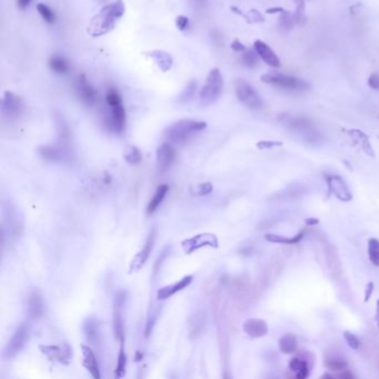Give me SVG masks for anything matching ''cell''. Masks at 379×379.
I'll return each mask as SVG.
<instances>
[{
    "mask_svg": "<svg viewBox=\"0 0 379 379\" xmlns=\"http://www.w3.org/2000/svg\"><path fill=\"white\" fill-rule=\"evenodd\" d=\"M125 10L126 7L121 0H116L101 8V10L90 20L88 34L93 37H100L108 34L125 14Z\"/></svg>",
    "mask_w": 379,
    "mask_h": 379,
    "instance_id": "1",
    "label": "cell"
},
{
    "mask_svg": "<svg viewBox=\"0 0 379 379\" xmlns=\"http://www.w3.org/2000/svg\"><path fill=\"white\" fill-rule=\"evenodd\" d=\"M59 140L56 143L43 145L38 148L39 155L45 160L55 163L68 162L71 158V149H70V133L68 127L64 121L58 123Z\"/></svg>",
    "mask_w": 379,
    "mask_h": 379,
    "instance_id": "2",
    "label": "cell"
},
{
    "mask_svg": "<svg viewBox=\"0 0 379 379\" xmlns=\"http://www.w3.org/2000/svg\"><path fill=\"white\" fill-rule=\"evenodd\" d=\"M207 123L200 120H193V119H181L175 121L167 127L164 131V136L169 143L181 145L188 142L193 135L199 131L206 129Z\"/></svg>",
    "mask_w": 379,
    "mask_h": 379,
    "instance_id": "3",
    "label": "cell"
},
{
    "mask_svg": "<svg viewBox=\"0 0 379 379\" xmlns=\"http://www.w3.org/2000/svg\"><path fill=\"white\" fill-rule=\"evenodd\" d=\"M224 88V79L221 72L218 68L210 70L206 84L200 90V104L201 106H210L215 104L218 98L220 97Z\"/></svg>",
    "mask_w": 379,
    "mask_h": 379,
    "instance_id": "4",
    "label": "cell"
},
{
    "mask_svg": "<svg viewBox=\"0 0 379 379\" xmlns=\"http://www.w3.org/2000/svg\"><path fill=\"white\" fill-rule=\"evenodd\" d=\"M261 81L265 84L273 85L275 87L287 90V92H306L309 89V84L300 78L284 75L278 72H269L261 76Z\"/></svg>",
    "mask_w": 379,
    "mask_h": 379,
    "instance_id": "5",
    "label": "cell"
},
{
    "mask_svg": "<svg viewBox=\"0 0 379 379\" xmlns=\"http://www.w3.org/2000/svg\"><path fill=\"white\" fill-rule=\"evenodd\" d=\"M29 335H30L29 324L20 323L17 326V328H16L15 332L12 333L11 338L7 343L6 347L3 348V352H2L3 359L9 360L17 356L24 347V345L27 344L28 339H29Z\"/></svg>",
    "mask_w": 379,
    "mask_h": 379,
    "instance_id": "6",
    "label": "cell"
},
{
    "mask_svg": "<svg viewBox=\"0 0 379 379\" xmlns=\"http://www.w3.org/2000/svg\"><path fill=\"white\" fill-rule=\"evenodd\" d=\"M236 96L242 105L250 109H261L263 106L261 97L248 81L238 79L235 84Z\"/></svg>",
    "mask_w": 379,
    "mask_h": 379,
    "instance_id": "7",
    "label": "cell"
},
{
    "mask_svg": "<svg viewBox=\"0 0 379 379\" xmlns=\"http://www.w3.org/2000/svg\"><path fill=\"white\" fill-rule=\"evenodd\" d=\"M106 129L114 134H121L126 127V110L122 102L119 105L108 106V113L104 118Z\"/></svg>",
    "mask_w": 379,
    "mask_h": 379,
    "instance_id": "8",
    "label": "cell"
},
{
    "mask_svg": "<svg viewBox=\"0 0 379 379\" xmlns=\"http://www.w3.org/2000/svg\"><path fill=\"white\" fill-rule=\"evenodd\" d=\"M73 88H75L78 98L85 106L94 107L97 105L98 99H99L98 93L84 75H80L76 78L75 82H73Z\"/></svg>",
    "mask_w": 379,
    "mask_h": 379,
    "instance_id": "9",
    "label": "cell"
},
{
    "mask_svg": "<svg viewBox=\"0 0 379 379\" xmlns=\"http://www.w3.org/2000/svg\"><path fill=\"white\" fill-rule=\"evenodd\" d=\"M181 246H183L185 254L191 255L193 251L198 250V249L203 248V247H206V246L217 248L218 239H217L216 235L209 234V233H203V234H198V235H196V236L188 238V239H185L183 242H181Z\"/></svg>",
    "mask_w": 379,
    "mask_h": 379,
    "instance_id": "10",
    "label": "cell"
},
{
    "mask_svg": "<svg viewBox=\"0 0 379 379\" xmlns=\"http://www.w3.org/2000/svg\"><path fill=\"white\" fill-rule=\"evenodd\" d=\"M40 352L45 356L48 357V359L56 360L60 364L68 365L72 357V349L69 344L65 343L63 345H40Z\"/></svg>",
    "mask_w": 379,
    "mask_h": 379,
    "instance_id": "11",
    "label": "cell"
},
{
    "mask_svg": "<svg viewBox=\"0 0 379 379\" xmlns=\"http://www.w3.org/2000/svg\"><path fill=\"white\" fill-rule=\"evenodd\" d=\"M23 111V100L18 95L7 90L3 94L1 100V113L3 117L8 119H16L20 116Z\"/></svg>",
    "mask_w": 379,
    "mask_h": 379,
    "instance_id": "12",
    "label": "cell"
},
{
    "mask_svg": "<svg viewBox=\"0 0 379 379\" xmlns=\"http://www.w3.org/2000/svg\"><path fill=\"white\" fill-rule=\"evenodd\" d=\"M155 239H156V230L152 229L149 236H148L147 240L145 242V246L142 247V249L138 251V254L133 258V261L130 262L129 266V274H134L136 271H138L139 269L142 268V266L145 265L146 261L149 258L152 247H154L155 244Z\"/></svg>",
    "mask_w": 379,
    "mask_h": 379,
    "instance_id": "13",
    "label": "cell"
},
{
    "mask_svg": "<svg viewBox=\"0 0 379 379\" xmlns=\"http://www.w3.org/2000/svg\"><path fill=\"white\" fill-rule=\"evenodd\" d=\"M126 302V292H118L114 302V333L115 337L119 340H125V332H123V320H122V307Z\"/></svg>",
    "mask_w": 379,
    "mask_h": 379,
    "instance_id": "14",
    "label": "cell"
},
{
    "mask_svg": "<svg viewBox=\"0 0 379 379\" xmlns=\"http://www.w3.org/2000/svg\"><path fill=\"white\" fill-rule=\"evenodd\" d=\"M45 312V303L43 294L39 289H35L30 292L27 299V315L29 319L36 321L43 317Z\"/></svg>",
    "mask_w": 379,
    "mask_h": 379,
    "instance_id": "15",
    "label": "cell"
},
{
    "mask_svg": "<svg viewBox=\"0 0 379 379\" xmlns=\"http://www.w3.org/2000/svg\"><path fill=\"white\" fill-rule=\"evenodd\" d=\"M254 49L258 53L259 58L262 61H265L267 65L275 68L280 67L282 64H280V60L277 55H276V52L266 43H263L261 40H256L254 44Z\"/></svg>",
    "mask_w": 379,
    "mask_h": 379,
    "instance_id": "16",
    "label": "cell"
},
{
    "mask_svg": "<svg viewBox=\"0 0 379 379\" xmlns=\"http://www.w3.org/2000/svg\"><path fill=\"white\" fill-rule=\"evenodd\" d=\"M328 186L331 191L335 195L337 198L341 201H349L352 200L353 195L350 192L349 188L346 185L345 180L339 176H332L328 179Z\"/></svg>",
    "mask_w": 379,
    "mask_h": 379,
    "instance_id": "17",
    "label": "cell"
},
{
    "mask_svg": "<svg viewBox=\"0 0 379 379\" xmlns=\"http://www.w3.org/2000/svg\"><path fill=\"white\" fill-rule=\"evenodd\" d=\"M191 282H192V276H186V277L178 280V282L172 284V285L160 288V289H158L157 291V299L166 300L168 298L172 297V296L177 294V292H179L180 290L185 289V288L190 285Z\"/></svg>",
    "mask_w": 379,
    "mask_h": 379,
    "instance_id": "18",
    "label": "cell"
},
{
    "mask_svg": "<svg viewBox=\"0 0 379 379\" xmlns=\"http://www.w3.org/2000/svg\"><path fill=\"white\" fill-rule=\"evenodd\" d=\"M81 350H82V357H84V367L88 370L90 375L95 378V379H100V369H99V365H98V360L96 358V355L93 352V349L89 347V346L82 345L81 346Z\"/></svg>",
    "mask_w": 379,
    "mask_h": 379,
    "instance_id": "19",
    "label": "cell"
},
{
    "mask_svg": "<svg viewBox=\"0 0 379 379\" xmlns=\"http://www.w3.org/2000/svg\"><path fill=\"white\" fill-rule=\"evenodd\" d=\"M176 156L175 148L171 143L164 142L157 148V164L160 169H167L171 166Z\"/></svg>",
    "mask_w": 379,
    "mask_h": 379,
    "instance_id": "20",
    "label": "cell"
},
{
    "mask_svg": "<svg viewBox=\"0 0 379 379\" xmlns=\"http://www.w3.org/2000/svg\"><path fill=\"white\" fill-rule=\"evenodd\" d=\"M244 332L251 338H261L268 332V326L263 320L248 319L244 323Z\"/></svg>",
    "mask_w": 379,
    "mask_h": 379,
    "instance_id": "21",
    "label": "cell"
},
{
    "mask_svg": "<svg viewBox=\"0 0 379 379\" xmlns=\"http://www.w3.org/2000/svg\"><path fill=\"white\" fill-rule=\"evenodd\" d=\"M149 56L154 59L155 64L157 67L162 70L163 72H167L172 67V58L169 53L163 50H152Z\"/></svg>",
    "mask_w": 379,
    "mask_h": 379,
    "instance_id": "22",
    "label": "cell"
},
{
    "mask_svg": "<svg viewBox=\"0 0 379 379\" xmlns=\"http://www.w3.org/2000/svg\"><path fill=\"white\" fill-rule=\"evenodd\" d=\"M168 190H169V187H168V185L166 184H163L160 185V186H158L154 197L150 199L149 204L147 206V215H152V213L157 210L159 205L163 203L165 197H166Z\"/></svg>",
    "mask_w": 379,
    "mask_h": 379,
    "instance_id": "23",
    "label": "cell"
},
{
    "mask_svg": "<svg viewBox=\"0 0 379 379\" xmlns=\"http://www.w3.org/2000/svg\"><path fill=\"white\" fill-rule=\"evenodd\" d=\"M82 329H84L85 336L89 343H97L98 337H99V332H98V323L96 319L93 318V317H88V318L84 321Z\"/></svg>",
    "mask_w": 379,
    "mask_h": 379,
    "instance_id": "24",
    "label": "cell"
},
{
    "mask_svg": "<svg viewBox=\"0 0 379 379\" xmlns=\"http://www.w3.org/2000/svg\"><path fill=\"white\" fill-rule=\"evenodd\" d=\"M48 65L49 68L51 69V71L57 73V75H65L69 70V65L67 60L60 55H52L48 61Z\"/></svg>",
    "mask_w": 379,
    "mask_h": 379,
    "instance_id": "25",
    "label": "cell"
},
{
    "mask_svg": "<svg viewBox=\"0 0 379 379\" xmlns=\"http://www.w3.org/2000/svg\"><path fill=\"white\" fill-rule=\"evenodd\" d=\"M289 368L292 373L296 374L297 378H306L308 376V365L306 360L302 358H292L289 362Z\"/></svg>",
    "mask_w": 379,
    "mask_h": 379,
    "instance_id": "26",
    "label": "cell"
},
{
    "mask_svg": "<svg viewBox=\"0 0 379 379\" xmlns=\"http://www.w3.org/2000/svg\"><path fill=\"white\" fill-rule=\"evenodd\" d=\"M279 349L282 350L284 354H291L297 349V340L294 335H285L282 337L279 340Z\"/></svg>",
    "mask_w": 379,
    "mask_h": 379,
    "instance_id": "27",
    "label": "cell"
},
{
    "mask_svg": "<svg viewBox=\"0 0 379 379\" xmlns=\"http://www.w3.org/2000/svg\"><path fill=\"white\" fill-rule=\"evenodd\" d=\"M123 341H120V349H119V355H118V362H117V367L116 370H115V376L120 378L126 373V366H127V356L125 353V344Z\"/></svg>",
    "mask_w": 379,
    "mask_h": 379,
    "instance_id": "28",
    "label": "cell"
},
{
    "mask_svg": "<svg viewBox=\"0 0 379 379\" xmlns=\"http://www.w3.org/2000/svg\"><path fill=\"white\" fill-rule=\"evenodd\" d=\"M123 158H125L126 162L128 163L129 165H133V166H136V165H138V164L142 163V151H140L137 147L131 146V147L128 148V150L126 151V154L123 155Z\"/></svg>",
    "mask_w": 379,
    "mask_h": 379,
    "instance_id": "29",
    "label": "cell"
},
{
    "mask_svg": "<svg viewBox=\"0 0 379 379\" xmlns=\"http://www.w3.org/2000/svg\"><path fill=\"white\" fill-rule=\"evenodd\" d=\"M303 237V233L295 236L294 238H287L284 236H279V235H275V234H267L265 235V239L268 240L270 242H277V244H294V242H297Z\"/></svg>",
    "mask_w": 379,
    "mask_h": 379,
    "instance_id": "30",
    "label": "cell"
},
{
    "mask_svg": "<svg viewBox=\"0 0 379 379\" xmlns=\"http://www.w3.org/2000/svg\"><path fill=\"white\" fill-rule=\"evenodd\" d=\"M213 191V185L210 183H201L189 188V192L193 197H201L209 195Z\"/></svg>",
    "mask_w": 379,
    "mask_h": 379,
    "instance_id": "31",
    "label": "cell"
},
{
    "mask_svg": "<svg viewBox=\"0 0 379 379\" xmlns=\"http://www.w3.org/2000/svg\"><path fill=\"white\" fill-rule=\"evenodd\" d=\"M37 10H38L41 18H43L47 24H55L56 22L55 12H53L47 5H45L43 2L38 3V5H37Z\"/></svg>",
    "mask_w": 379,
    "mask_h": 379,
    "instance_id": "32",
    "label": "cell"
},
{
    "mask_svg": "<svg viewBox=\"0 0 379 379\" xmlns=\"http://www.w3.org/2000/svg\"><path fill=\"white\" fill-rule=\"evenodd\" d=\"M258 53L254 49H247L242 53V63L248 68H256L258 66Z\"/></svg>",
    "mask_w": 379,
    "mask_h": 379,
    "instance_id": "33",
    "label": "cell"
},
{
    "mask_svg": "<svg viewBox=\"0 0 379 379\" xmlns=\"http://www.w3.org/2000/svg\"><path fill=\"white\" fill-rule=\"evenodd\" d=\"M368 256L370 261L375 266L379 267V241L374 238L368 242Z\"/></svg>",
    "mask_w": 379,
    "mask_h": 379,
    "instance_id": "34",
    "label": "cell"
},
{
    "mask_svg": "<svg viewBox=\"0 0 379 379\" xmlns=\"http://www.w3.org/2000/svg\"><path fill=\"white\" fill-rule=\"evenodd\" d=\"M196 89H197V82L195 80H191L186 86V88L183 90V93L180 94V96L178 98V102H187L190 100L193 97V95H195Z\"/></svg>",
    "mask_w": 379,
    "mask_h": 379,
    "instance_id": "35",
    "label": "cell"
},
{
    "mask_svg": "<svg viewBox=\"0 0 379 379\" xmlns=\"http://www.w3.org/2000/svg\"><path fill=\"white\" fill-rule=\"evenodd\" d=\"M121 97L119 93L117 92V89H115L113 87H110L107 89L106 93V104L107 106H115V105H119L121 104Z\"/></svg>",
    "mask_w": 379,
    "mask_h": 379,
    "instance_id": "36",
    "label": "cell"
},
{
    "mask_svg": "<svg viewBox=\"0 0 379 379\" xmlns=\"http://www.w3.org/2000/svg\"><path fill=\"white\" fill-rule=\"evenodd\" d=\"M326 366L329 369L332 370V372L333 370L338 372V370H343L344 368H346L347 364H346V361L341 359V358H333V359H329L326 361Z\"/></svg>",
    "mask_w": 379,
    "mask_h": 379,
    "instance_id": "37",
    "label": "cell"
},
{
    "mask_svg": "<svg viewBox=\"0 0 379 379\" xmlns=\"http://www.w3.org/2000/svg\"><path fill=\"white\" fill-rule=\"evenodd\" d=\"M344 337H345V340L347 341L348 346L352 349H355L356 350V349H358V348L360 347V341H359V339H358L355 335H354V333L349 332H345Z\"/></svg>",
    "mask_w": 379,
    "mask_h": 379,
    "instance_id": "38",
    "label": "cell"
},
{
    "mask_svg": "<svg viewBox=\"0 0 379 379\" xmlns=\"http://www.w3.org/2000/svg\"><path fill=\"white\" fill-rule=\"evenodd\" d=\"M176 26L181 31H184L185 29H187L188 26H189V19H188V17H186V16H183V15L178 16V17L176 18Z\"/></svg>",
    "mask_w": 379,
    "mask_h": 379,
    "instance_id": "39",
    "label": "cell"
},
{
    "mask_svg": "<svg viewBox=\"0 0 379 379\" xmlns=\"http://www.w3.org/2000/svg\"><path fill=\"white\" fill-rule=\"evenodd\" d=\"M368 85L370 88L379 92V73H373L368 79Z\"/></svg>",
    "mask_w": 379,
    "mask_h": 379,
    "instance_id": "40",
    "label": "cell"
},
{
    "mask_svg": "<svg viewBox=\"0 0 379 379\" xmlns=\"http://www.w3.org/2000/svg\"><path fill=\"white\" fill-rule=\"evenodd\" d=\"M245 17H246L247 19H253V20H251V23L263 22V18L261 17V15L259 14V12H258L257 10H255V9L250 10V11H249V14L247 15V16H245Z\"/></svg>",
    "mask_w": 379,
    "mask_h": 379,
    "instance_id": "41",
    "label": "cell"
},
{
    "mask_svg": "<svg viewBox=\"0 0 379 379\" xmlns=\"http://www.w3.org/2000/svg\"><path fill=\"white\" fill-rule=\"evenodd\" d=\"M275 146H282V142H261L257 143V147L259 149H270Z\"/></svg>",
    "mask_w": 379,
    "mask_h": 379,
    "instance_id": "42",
    "label": "cell"
},
{
    "mask_svg": "<svg viewBox=\"0 0 379 379\" xmlns=\"http://www.w3.org/2000/svg\"><path fill=\"white\" fill-rule=\"evenodd\" d=\"M232 48L236 52H244L246 50V47L238 39L234 40V43L232 44Z\"/></svg>",
    "mask_w": 379,
    "mask_h": 379,
    "instance_id": "43",
    "label": "cell"
},
{
    "mask_svg": "<svg viewBox=\"0 0 379 379\" xmlns=\"http://www.w3.org/2000/svg\"><path fill=\"white\" fill-rule=\"evenodd\" d=\"M373 291H374V283L367 284V286H366V290H365V302L366 303H367L369 300L370 296H372V294H373Z\"/></svg>",
    "mask_w": 379,
    "mask_h": 379,
    "instance_id": "44",
    "label": "cell"
},
{
    "mask_svg": "<svg viewBox=\"0 0 379 379\" xmlns=\"http://www.w3.org/2000/svg\"><path fill=\"white\" fill-rule=\"evenodd\" d=\"M17 1V7L19 10H24L26 8L30 5L31 0H16Z\"/></svg>",
    "mask_w": 379,
    "mask_h": 379,
    "instance_id": "45",
    "label": "cell"
},
{
    "mask_svg": "<svg viewBox=\"0 0 379 379\" xmlns=\"http://www.w3.org/2000/svg\"><path fill=\"white\" fill-rule=\"evenodd\" d=\"M375 320H376V326L379 332V300H377V306H376V315H375Z\"/></svg>",
    "mask_w": 379,
    "mask_h": 379,
    "instance_id": "46",
    "label": "cell"
},
{
    "mask_svg": "<svg viewBox=\"0 0 379 379\" xmlns=\"http://www.w3.org/2000/svg\"><path fill=\"white\" fill-rule=\"evenodd\" d=\"M319 220L317 219V218H308V219H306V224L307 225H316L318 224Z\"/></svg>",
    "mask_w": 379,
    "mask_h": 379,
    "instance_id": "47",
    "label": "cell"
},
{
    "mask_svg": "<svg viewBox=\"0 0 379 379\" xmlns=\"http://www.w3.org/2000/svg\"><path fill=\"white\" fill-rule=\"evenodd\" d=\"M142 358H143L142 353H140V352H137V353H136V358H135V361H139V360H142Z\"/></svg>",
    "mask_w": 379,
    "mask_h": 379,
    "instance_id": "48",
    "label": "cell"
}]
</instances>
